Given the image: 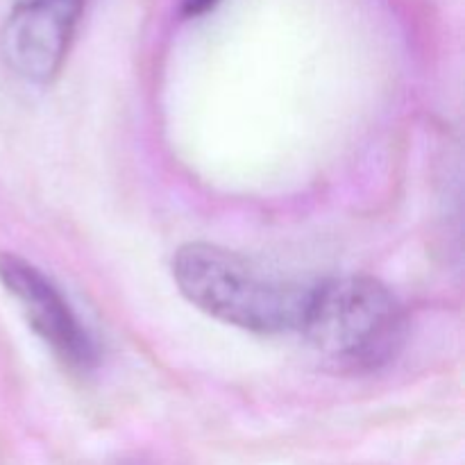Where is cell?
I'll return each instance as SVG.
<instances>
[{"label":"cell","mask_w":465,"mask_h":465,"mask_svg":"<svg viewBox=\"0 0 465 465\" xmlns=\"http://www.w3.org/2000/svg\"><path fill=\"white\" fill-rule=\"evenodd\" d=\"M173 277L200 312L257 334L300 330L312 291L212 243L182 245L173 259Z\"/></svg>","instance_id":"obj_1"},{"label":"cell","mask_w":465,"mask_h":465,"mask_svg":"<svg viewBox=\"0 0 465 465\" xmlns=\"http://www.w3.org/2000/svg\"><path fill=\"white\" fill-rule=\"evenodd\" d=\"M300 331L334 368L366 372L398 354L404 313L381 282L363 275L334 277L309 291Z\"/></svg>","instance_id":"obj_2"},{"label":"cell","mask_w":465,"mask_h":465,"mask_svg":"<svg viewBox=\"0 0 465 465\" xmlns=\"http://www.w3.org/2000/svg\"><path fill=\"white\" fill-rule=\"evenodd\" d=\"M82 7L84 0H18L0 36L7 66L32 84H48L66 59Z\"/></svg>","instance_id":"obj_3"},{"label":"cell","mask_w":465,"mask_h":465,"mask_svg":"<svg viewBox=\"0 0 465 465\" xmlns=\"http://www.w3.org/2000/svg\"><path fill=\"white\" fill-rule=\"evenodd\" d=\"M0 282L25 312L32 330L53 348L64 363L89 368L95 363V345L62 291L36 266L16 254H0Z\"/></svg>","instance_id":"obj_4"},{"label":"cell","mask_w":465,"mask_h":465,"mask_svg":"<svg viewBox=\"0 0 465 465\" xmlns=\"http://www.w3.org/2000/svg\"><path fill=\"white\" fill-rule=\"evenodd\" d=\"M221 0H180V14L184 18H200L216 9Z\"/></svg>","instance_id":"obj_5"}]
</instances>
